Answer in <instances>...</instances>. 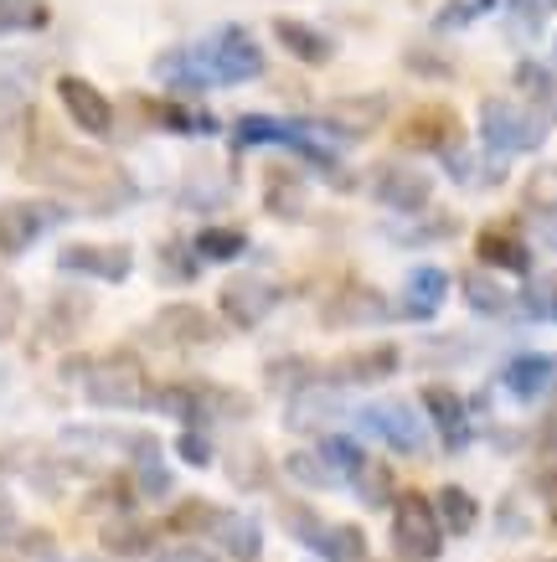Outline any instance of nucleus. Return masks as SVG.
<instances>
[{"mask_svg":"<svg viewBox=\"0 0 557 562\" xmlns=\"http://www.w3.org/2000/svg\"><path fill=\"white\" fill-rule=\"evenodd\" d=\"M26 176H36L63 202L83 206L93 217H114L119 206L135 202V181L119 171L114 160L78 150V145H42V150H32L26 155Z\"/></svg>","mask_w":557,"mask_h":562,"instance_id":"obj_1","label":"nucleus"},{"mask_svg":"<svg viewBox=\"0 0 557 562\" xmlns=\"http://www.w3.org/2000/svg\"><path fill=\"white\" fill-rule=\"evenodd\" d=\"M233 145L237 150H254V145H285L304 160V166H315V171L331 181V187H352V176H341V160L321 145V135L310 130L304 120H274V114H243L233 124Z\"/></svg>","mask_w":557,"mask_h":562,"instance_id":"obj_2","label":"nucleus"},{"mask_svg":"<svg viewBox=\"0 0 557 562\" xmlns=\"http://www.w3.org/2000/svg\"><path fill=\"white\" fill-rule=\"evenodd\" d=\"M83 397L93 408H151V376H145V361L135 351H103L83 367Z\"/></svg>","mask_w":557,"mask_h":562,"instance_id":"obj_3","label":"nucleus"},{"mask_svg":"<svg viewBox=\"0 0 557 562\" xmlns=\"http://www.w3.org/2000/svg\"><path fill=\"white\" fill-rule=\"evenodd\" d=\"M480 145H486L495 160L506 155H537L547 145V120H537L522 99H486L480 103Z\"/></svg>","mask_w":557,"mask_h":562,"instance_id":"obj_4","label":"nucleus"},{"mask_svg":"<svg viewBox=\"0 0 557 562\" xmlns=\"http://www.w3.org/2000/svg\"><path fill=\"white\" fill-rule=\"evenodd\" d=\"M392 547H398V558H408V562H434L444 552V527H439V512H434L428 495L403 491L392 501Z\"/></svg>","mask_w":557,"mask_h":562,"instance_id":"obj_5","label":"nucleus"},{"mask_svg":"<svg viewBox=\"0 0 557 562\" xmlns=\"http://www.w3.org/2000/svg\"><path fill=\"white\" fill-rule=\"evenodd\" d=\"M197 52H202L207 72H212V83H254V78H264V47H258L254 36L243 32V26H222L218 36H207V42H197Z\"/></svg>","mask_w":557,"mask_h":562,"instance_id":"obj_6","label":"nucleus"},{"mask_svg":"<svg viewBox=\"0 0 557 562\" xmlns=\"http://www.w3.org/2000/svg\"><path fill=\"white\" fill-rule=\"evenodd\" d=\"M63 217H68V206H63V202H32V196L0 202V258L32 254L36 243L47 238Z\"/></svg>","mask_w":557,"mask_h":562,"instance_id":"obj_7","label":"nucleus"},{"mask_svg":"<svg viewBox=\"0 0 557 562\" xmlns=\"http://www.w3.org/2000/svg\"><path fill=\"white\" fill-rule=\"evenodd\" d=\"M279 300H285V294H279L274 279H264V273H233L218 294V310L233 330H258V325L279 310Z\"/></svg>","mask_w":557,"mask_h":562,"instance_id":"obj_8","label":"nucleus"},{"mask_svg":"<svg viewBox=\"0 0 557 562\" xmlns=\"http://www.w3.org/2000/svg\"><path fill=\"white\" fill-rule=\"evenodd\" d=\"M371 196L388 206V212H398V217H423L428 202H434V176L408 166V160H388V166H377V176H371Z\"/></svg>","mask_w":557,"mask_h":562,"instance_id":"obj_9","label":"nucleus"},{"mask_svg":"<svg viewBox=\"0 0 557 562\" xmlns=\"http://www.w3.org/2000/svg\"><path fill=\"white\" fill-rule=\"evenodd\" d=\"M388 120V99L382 93H361V99H331L325 109H315L310 130L336 139H367L371 130H382Z\"/></svg>","mask_w":557,"mask_h":562,"instance_id":"obj_10","label":"nucleus"},{"mask_svg":"<svg viewBox=\"0 0 557 562\" xmlns=\"http://www.w3.org/2000/svg\"><path fill=\"white\" fill-rule=\"evenodd\" d=\"M52 88H57L63 114H68V120L78 124L88 139H109V135H114V103H109V93H103V88H93L88 78H78V72H63Z\"/></svg>","mask_w":557,"mask_h":562,"instance_id":"obj_11","label":"nucleus"},{"mask_svg":"<svg viewBox=\"0 0 557 562\" xmlns=\"http://www.w3.org/2000/svg\"><path fill=\"white\" fill-rule=\"evenodd\" d=\"M356 424L371 428L377 439L388 443V449H398V454H423L428 449V428H423V418L408 403H367V408L356 413Z\"/></svg>","mask_w":557,"mask_h":562,"instance_id":"obj_12","label":"nucleus"},{"mask_svg":"<svg viewBox=\"0 0 557 562\" xmlns=\"http://www.w3.org/2000/svg\"><path fill=\"white\" fill-rule=\"evenodd\" d=\"M57 269L63 273H88V279H103V284H124L130 269H135V254L124 243H68L57 254Z\"/></svg>","mask_w":557,"mask_h":562,"instance_id":"obj_13","label":"nucleus"},{"mask_svg":"<svg viewBox=\"0 0 557 562\" xmlns=\"http://www.w3.org/2000/svg\"><path fill=\"white\" fill-rule=\"evenodd\" d=\"M151 341L170 346V351H191V346H212L218 341V321L202 305H166L151 321Z\"/></svg>","mask_w":557,"mask_h":562,"instance_id":"obj_14","label":"nucleus"},{"mask_svg":"<svg viewBox=\"0 0 557 562\" xmlns=\"http://www.w3.org/2000/svg\"><path fill=\"white\" fill-rule=\"evenodd\" d=\"M398 372V346H361V351H346L341 361L325 367V387H377Z\"/></svg>","mask_w":557,"mask_h":562,"instance_id":"obj_15","label":"nucleus"},{"mask_svg":"<svg viewBox=\"0 0 557 562\" xmlns=\"http://www.w3.org/2000/svg\"><path fill=\"white\" fill-rule=\"evenodd\" d=\"M423 408H428V424L439 428V443L449 449V454L470 449L475 424H470V408H465V397H459L455 387H444V382L423 387Z\"/></svg>","mask_w":557,"mask_h":562,"instance_id":"obj_16","label":"nucleus"},{"mask_svg":"<svg viewBox=\"0 0 557 562\" xmlns=\"http://www.w3.org/2000/svg\"><path fill=\"white\" fill-rule=\"evenodd\" d=\"M151 72H155V83L170 88L176 99H197V93H207V88H212V72H207V63H202V52H197V47L160 52V57L151 63Z\"/></svg>","mask_w":557,"mask_h":562,"instance_id":"obj_17","label":"nucleus"},{"mask_svg":"<svg viewBox=\"0 0 557 562\" xmlns=\"http://www.w3.org/2000/svg\"><path fill=\"white\" fill-rule=\"evenodd\" d=\"M501 387H506L516 403H542L547 392H557V357H547V351L511 357L506 372H501Z\"/></svg>","mask_w":557,"mask_h":562,"instance_id":"obj_18","label":"nucleus"},{"mask_svg":"<svg viewBox=\"0 0 557 562\" xmlns=\"http://www.w3.org/2000/svg\"><path fill=\"white\" fill-rule=\"evenodd\" d=\"M274 42H279L294 63H304V68H325V63L336 57V42L300 16H274Z\"/></svg>","mask_w":557,"mask_h":562,"instance_id":"obj_19","label":"nucleus"},{"mask_svg":"<svg viewBox=\"0 0 557 562\" xmlns=\"http://www.w3.org/2000/svg\"><path fill=\"white\" fill-rule=\"evenodd\" d=\"M207 537H212L233 562H258L264 558V527H258L248 512H218Z\"/></svg>","mask_w":557,"mask_h":562,"instance_id":"obj_20","label":"nucleus"},{"mask_svg":"<svg viewBox=\"0 0 557 562\" xmlns=\"http://www.w3.org/2000/svg\"><path fill=\"white\" fill-rule=\"evenodd\" d=\"M336 418H341V392L325 387V382L300 387L294 397H289V408H285V424L294 428V434H315V428L336 424Z\"/></svg>","mask_w":557,"mask_h":562,"instance_id":"obj_21","label":"nucleus"},{"mask_svg":"<svg viewBox=\"0 0 557 562\" xmlns=\"http://www.w3.org/2000/svg\"><path fill=\"white\" fill-rule=\"evenodd\" d=\"M444 294H449V273H444L439 263H419V269L408 273L398 315H408V321H434L444 305Z\"/></svg>","mask_w":557,"mask_h":562,"instance_id":"obj_22","label":"nucleus"},{"mask_svg":"<svg viewBox=\"0 0 557 562\" xmlns=\"http://www.w3.org/2000/svg\"><path fill=\"white\" fill-rule=\"evenodd\" d=\"M511 83H516V93H522V103L537 114V120L557 124V72L547 68V63H537V57H522L516 68H511Z\"/></svg>","mask_w":557,"mask_h":562,"instance_id":"obj_23","label":"nucleus"},{"mask_svg":"<svg viewBox=\"0 0 557 562\" xmlns=\"http://www.w3.org/2000/svg\"><path fill=\"white\" fill-rule=\"evenodd\" d=\"M403 145H413V150H434V155L459 150V120L449 114V109H423V114L408 120Z\"/></svg>","mask_w":557,"mask_h":562,"instance_id":"obj_24","label":"nucleus"},{"mask_svg":"<svg viewBox=\"0 0 557 562\" xmlns=\"http://www.w3.org/2000/svg\"><path fill=\"white\" fill-rule=\"evenodd\" d=\"M475 254L486 269H501V273H532V248H526L516 233L506 227H486L480 238H475Z\"/></svg>","mask_w":557,"mask_h":562,"instance_id":"obj_25","label":"nucleus"},{"mask_svg":"<svg viewBox=\"0 0 557 562\" xmlns=\"http://www.w3.org/2000/svg\"><path fill=\"white\" fill-rule=\"evenodd\" d=\"M151 120L160 124V130H170V135H186V139L218 135V120H212L207 109H197V103H186V99H155Z\"/></svg>","mask_w":557,"mask_h":562,"instance_id":"obj_26","label":"nucleus"},{"mask_svg":"<svg viewBox=\"0 0 557 562\" xmlns=\"http://www.w3.org/2000/svg\"><path fill=\"white\" fill-rule=\"evenodd\" d=\"M392 315H398V310H392L377 290H346L331 300L325 325H371V321H392Z\"/></svg>","mask_w":557,"mask_h":562,"instance_id":"obj_27","label":"nucleus"},{"mask_svg":"<svg viewBox=\"0 0 557 562\" xmlns=\"http://www.w3.org/2000/svg\"><path fill=\"white\" fill-rule=\"evenodd\" d=\"M459 290H465V305H470L475 315H511V310H516V294L501 290L486 269H470L459 279Z\"/></svg>","mask_w":557,"mask_h":562,"instance_id":"obj_28","label":"nucleus"},{"mask_svg":"<svg viewBox=\"0 0 557 562\" xmlns=\"http://www.w3.org/2000/svg\"><path fill=\"white\" fill-rule=\"evenodd\" d=\"M285 475L300 480V485H310V491H336V485H346L336 464L325 460V449H294V454L285 460Z\"/></svg>","mask_w":557,"mask_h":562,"instance_id":"obj_29","label":"nucleus"},{"mask_svg":"<svg viewBox=\"0 0 557 562\" xmlns=\"http://www.w3.org/2000/svg\"><path fill=\"white\" fill-rule=\"evenodd\" d=\"M315 552H321L325 562H367V537H361V527H352V521H341V527H321Z\"/></svg>","mask_w":557,"mask_h":562,"instance_id":"obj_30","label":"nucleus"},{"mask_svg":"<svg viewBox=\"0 0 557 562\" xmlns=\"http://www.w3.org/2000/svg\"><path fill=\"white\" fill-rule=\"evenodd\" d=\"M191 254L207 258V263H233V258L248 254V233H237V227H202L197 243H191Z\"/></svg>","mask_w":557,"mask_h":562,"instance_id":"obj_31","label":"nucleus"},{"mask_svg":"<svg viewBox=\"0 0 557 562\" xmlns=\"http://www.w3.org/2000/svg\"><path fill=\"white\" fill-rule=\"evenodd\" d=\"M135 485L140 495H151V501H160V495H170V470L160 464V443L145 434L135 449Z\"/></svg>","mask_w":557,"mask_h":562,"instance_id":"obj_32","label":"nucleus"},{"mask_svg":"<svg viewBox=\"0 0 557 562\" xmlns=\"http://www.w3.org/2000/svg\"><path fill=\"white\" fill-rule=\"evenodd\" d=\"M522 206L532 212V217H557V166L553 160H542L537 171H526Z\"/></svg>","mask_w":557,"mask_h":562,"instance_id":"obj_33","label":"nucleus"},{"mask_svg":"<svg viewBox=\"0 0 557 562\" xmlns=\"http://www.w3.org/2000/svg\"><path fill=\"white\" fill-rule=\"evenodd\" d=\"M434 512H439V527H449L455 537H465V531H475V521H480V501H475L470 491H459V485H444Z\"/></svg>","mask_w":557,"mask_h":562,"instance_id":"obj_34","label":"nucleus"},{"mask_svg":"<svg viewBox=\"0 0 557 562\" xmlns=\"http://www.w3.org/2000/svg\"><path fill=\"white\" fill-rule=\"evenodd\" d=\"M501 0H444L439 11H434V32H465L475 21H486Z\"/></svg>","mask_w":557,"mask_h":562,"instance_id":"obj_35","label":"nucleus"},{"mask_svg":"<svg viewBox=\"0 0 557 562\" xmlns=\"http://www.w3.org/2000/svg\"><path fill=\"white\" fill-rule=\"evenodd\" d=\"M264 202H269V212L274 217H300L304 212V187H300V176H289V171H279V176H269V191H264Z\"/></svg>","mask_w":557,"mask_h":562,"instance_id":"obj_36","label":"nucleus"},{"mask_svg":"<svg viewBox=\"0 0 557 562\" xmlns=\"http://www.w3.org/2000/svg\"><path fill=\"white\" fill-rule=\"evenodd\" d=\"M352 485H356V495L367 501V506H392L398 495H392V470L388 464H377V460H367L361 470L352 475Z\"/></svg>","mask_w":557,"mask_h":562,"instance_id":"obj_37","label":"nucleus"},{"mask_svg":"<svg viewBox=\"0 0 557 562\" xmlns=\"http://www.w3.org/2000/svg\"><path fill=\"white\" fill-rule=\"evenodd\" d=\"M32 78H36L32 63H0V109H21L32 99Z\"/></svg>","mask_w":557,"mask_h":562,"instance_id":"obj_38","label":"nucleus"},{"mask_svg":"<svg viewBox=\"0 0 557 562\" xmlns=\"http://www.w3.org/2000/svg\"><path fill=\"white\" fill-rule=\"evenodd\" d=\"M526 315H537V321H557V273H542L532 279V290L522 294Z\"/></svg>","mask_w":557,"mask_h":562,"instance_id":"obj_39","label":"nucleus"},{"mask_svg":"<svg viewBox=\"0 0 557 562\" xmlns=\"http://www.w3.org/2000/svg\"><path fill=\"white\" fill-rule=\"evenodd\" d=\"M506 11L516 16V26H522V32L537 36L542 26L557 16V0H506Z\"/></svg>","mask_w":557,"mask_h":562,"instance_id":"obj_40","label":"nucleus"},{"mask_svg":"<svg viewBox=\"0 0 557 562\" xmlns=\"http://www.w3.org/2000/svg\"><path fill=\"white\" fill-rule=\"evenodd\" d=\"M52 21L47 5H21V11H5L0 5V36H11V32H42Z\"/></svg>","mask_w":557,"mask_h":562,"instance_id":"obj_41","label":"nucleus"},{"mask_svg":"<svg viewBox=\"0 0 557 562\" xmlns=\"http://www.w3.org/2000/svg\"><path fill=\"white\" fill-rule=\"evenodd\" d=\"M212 516H218V506H207V501H186V506L170 512V531H212Z\"/></svg>","mask_w":557,"mask_h":562,"instance_id":"obj_42","label":"nucleus"},{"mask_svg":"<svg viewBox=\"0 0 557 562\" xmlns=\"http://www.w3.org/2000/svg\"><path fill=\"white\" fill-rule=\"evenodd\" d=\"M103 547H114V552H124V558H135V552H145V547H151V531L119 521V527L103 531Z\"/></svg>","mask_w":557,"mask_h":562,"instance_id":"obj_43","label":"nucleus"},{"mask_svg":"<svg viewBox=\"0 0 557 562\" xmlns=\"http://www.w3.org/2000/svg\"><path fill=\"white\" fill-rule=\"evenodd\" d=\"M16 325H21V290L0 273V341H11V336H16Z\"/></svg>","mask_w":557,"mask_h":562,"instance_id":"obj_44","label":"nucleus"},{"mask_svg":"<svg viewBox=\"0 0 557 562\" xmlns=\"http://www.w3.org/2000/svg\"><path fill=\"white\" fill-rule=\"evenodd\" d=\"M176 454H181L186 464H212V443H207V428H186L181 439H176Z\"/></svg>","mask_w":557,"mask_h":562,"instance_id":"obj_45","label":"nucleus"},{"mask_svg":"<svg viewBox=\"0 0 557 562\" xmlns=\"http://www.w3.org/2000/svg\"><path fill=\"white\" fill-rule=\"evenodd\" d=\"M181 254H186L181 243H166V254H160L166 258V279H197V258H181Z\"/></svg>","mask_w":557,"mask_h":562,"instance_id":"obj_46","label":"nucleus"},{"mask_svg":"<svg viewBox=\"0 0 557 562\" xmlns=\"http://www.w3.org/2000/svg\"><path fill=\"white\" fill-rule=\"evenodd\" d=\"M160 562H218V558L202 552V547H170V552H160Z\"/></svg>","mask_w":557,"mask_h":562,"instance_id":"obj_47","label":"nucleus"},{"mask_svg":"<svg viewBox=\"0 0 557 562\" xmlns=\"http://www.w3.org/2000/svg\"><path fill=\"white\" fill-rule=\"evenodd\" d=\"M542 491H547V506H553V521H557V475L542 480Z\"/></svg>","mask_w":557,"mask_h":562,"instance_id":"obj_48","label":"nucleus"},{"mask_svg":"<svg viewBox=\"0 0 557 562\" xmlns=\"http://www.w3.org/2000/svg\"><path fill=\"white\" fill-rule=\"evenodd\" d=\"M5 11H21V5H47V0H0Z\"/></svg>","mask_w":557,"mask_h":562,"instance_id":"obj_49","label":"nucleus"},{"mask_svg":"<svg viewBox=\"0 0 557 562\" xmlns=\"http://www.w3.org/2000/svg\"><path fill=\"white\" fill-rule=\"evenodd\" d=\"M553 248H557V233H553Z\"/></svg>","mask_w":557,"mask_h":562,"instance_id":"obj_50","label":"nucleus"}]
</instances>
